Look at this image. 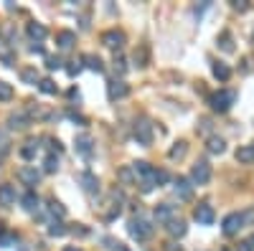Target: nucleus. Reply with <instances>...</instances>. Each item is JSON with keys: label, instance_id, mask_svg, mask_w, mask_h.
<instances>
[{"label": "nucleus", "instance_id": "17", "mask_svg": "<svg viewBox=\"0 0 254 251\" xmlns=\"http://www.w3.org/2000/svg\"><path fill=\"white\" fill-rule=\"evenodd\" d=\"M28 36H31L33 43H41L43 38L49 36V31H46V26H43V23H28Z\"/></svg>", "mask_w": 254, "mask_h": 251}, {"label": "nucleus", "instance_id": "49", "mask_svg": "<svg viewBox=\"0 0 254 251\" xmlns=\"http://www.w3.org/2000/svg\"><path fill=\"white\" fill-rule=\"evenodd\" d=\"M221 251H231V249H221Z\"/></svg>", "mask_w": 254, "mask_h": 251}, {"label": "nucleus", "instance_id": "45", "mask_svg": "<svg viewBox=\"0 0 254 251\" xmlns=\"http://www.w3.org/2000/svg\"><path fill=\"white\" fill-rule=\"evenodd\" d=\"M208 130H211V122H208V119H201V132H208Z\"/></svg>", "mask_w": 254, "mask_h": 251}, {"label": "nucleus", "instance_id": "12", "mask_svg": "<svg viewBox=\"0 0 254 251\" xmlns=\"http://www.w3.org/2000/svg\"><path fill=\"white\" fill-rule=\"evenodd\" d=\"M175 205H170V203H160V205H155V221L158 223H165L168 226L173 218H175Z\"/></svg>", "mask_w": 254, "mask_h": 251}, {"label": "nucleus", "instance_id": "43", "mask_svg": "<svg viewBox=\"0 0 254 251\" xmlns=\"http://www.w3.org/2000/svg\"><path fill=\"white\" fill-rule=\"evenodd\" d=\"M241 216H244V223H254V211H244Z\"/></svg>", "mask_w": 254, "mask_h": 251}, {"label": "nucleus", "instance_id": "15", "mask_svg": "<svg viewBox=\"0 0 254 251\" xmlns=\"http://www.w3.org/2000/svg\"><path fill=\"white\" fill-rule=\"evenodd\" d=\"M38 150H41V140L31 137V140H26L23 147H20V157H23V160H33V157L38 155Z\"/></svg>", "mask_w": 254, "mask_h": 251}, {"label": "nucleus", "instance_id": "20", "mask_svg": "<svg viewBox=\"0 0 254 251\" xmlns=\"http://www.w3.org/2000/svg\"><path fill=\"white\" fill-rule=\"evenodd\" d=\"M16 203V188L10 185V183H3V185H0V205H13Z\"/></svg>", "mask_w": 254, "mask_h": 251}, {"label": "nucleus", "instance_id": "4", "mask_svg": "<svg viewBox=\"0 0 254 251\" xmlns=\"http://www.w3.org/2000/svg\"><path fill=\"white\" fill-rule=\"evenodd\" d=\"M241 228H244V216H241V213H229L224 218V223H221L224 236H237Z\"/></svg>", "mask_w": 254, "mask_h": 251}, {"label": "nucleus", "instance_id": "48", "mask_svg": "<svg viewBox=\"0 0 254 251\" xmlns=\"http://www.w3.org/2000/svg\"><path fill=\"white\" fill-rule=\"evenodd\" d=\"M5 234V228H3V223H0V236H3Z\"/></svg>", "mask_w": 254, "mask_h": 251}, {"label": "nucleus", "instance_id": "31", "mask_svg": "<svg viewBox=\"0 0 254 251\" xmlns=\"http://www.w3.org/2000/svg\"><path fill=\"white\" fill-rule=\"evenodd\" d=\"M38 89L43 91V94H56V84H53V79H41Z\"/></svg>", "mask_w": 254, "mask_h": 251}, {"label": "nucleus", "instance_id": "36", "mask_svg": "<svg viewBox=\"0 0 254 251\" xmlns=\"http://www.w3.org/2000/svg\"><path fill=\"white\" fill-rule=\"evenodd\" d=\"M152 183H155V185L168 183V173H165V170H155V178H152Z\"/></svg>", "mask_w": 254, "mask_h": 251}, {"label": "nucleus", "instance_id": "32", "mask_svg": "<svg viewBox=\"0 0 254 251\" xmlns=\"http://www.w3.org/2000/svg\"><path fill=\"white\" fill-rule=\"evenodd\" d=\"M66 234V226L61 223V221H51V226H49V236H64Z\"/></svg>", "mask_w": 254, "mask_h": 251}, {"label": "nucleus", "instance_id": "40", "mask_svg": "<svg viewBox=\"0 0 254 251\" xmlns=\"http://www.w3.org/2000/svg\"><path fill=\"white\" fill-rule=\"evenodd\" d=\"M231 8H234V10H241V13H244V10L249 8V3H247V0H234V3H231Z\"/></svg>", "mask_w": 254, "mask_h": 251}, {"label": "nucleus", "instance_id": "1", "mask_svg": "<svg viewBox=\"0 0 254 251\" xmlns=\"http://www.w3.org/2000/svg\"><path fill=\"white\" fill-rule=\"evenodd\" d=\"M234 101H237V91H231V89H219L208 97V104H211L214 112H229Z\"/></svg>", "mask_w": 254, "mask_h": 251}, {"label": "nucleus", "instance_id": "47", "mask_svg": "<svg viewBox=\"0 0 254 251\" xmlns=\"http://www.w3.org/2000/svg\"><path fill=\"white\" fill-rule=\"evenodd\" d=\"M247 241H249V246H252V249H254V234H252V236H249V238H247Z\"/></svg>", "mask_w": 254, "mask_h": 251}, {"label": "nucleus", "instance_id": "3", "mask_svg": "<svg viewBox=\"0 0 254 251\" xmlns=\"http://www.w3.org/2000/svg\"><path fill=\"white\" fill-rule=\"evenodd\" d=\"M211 180V165L206 160H198V163L191 167V183L193 185H206Z\"/></svg>", "mask_w": 254, "mask_h": 251}, {"label": "nucleus", "instance_id": "22", "mask_svg": "<svg viewBox=\"0 0 254 251\" xmlns=\"http://www.w3.org/2000/svg\"><path fill=\"white\" fill-rule=\"evenodd\" d=\"M82 64L89 68V71H97V74H102L104 71V64H102V59L99 56H94V53H86L84 59H82Z\"/></svg>", "mask_w": 254, "mask_h": 251}, {"label": "nucleus", "instance_id": "18", "mask_svg": "<svg viewBox=\"0 0 254 251\" xmlns=\"http://www.w3.org/2000/svg\"><path fill=\"white\" fill-rule=\"evenodd\" d=\"M165 231H168L173 238H181V236H186V231H188V226H186V221H183V218H173L168 226H165Z\"/></svg>", "mask_w": 254, "mask_h": 251}, {"label": "nucleus", "instance_id": "39", "mask_svg": "<svg viewBox=\"0 0 254 251\" xmlns=\"http://www.w3.org/2000/svg\"><path fill=\"white\" fill-rule=\"evenodd\" d=\"M66 71H69V76H76V74L82 71V61H71V66L66 68Z\"/></svg>", "mask_w": 254, "mask_h": 251}, {"label": "nucleus", "instance_id": "2", "mask_svg": "<svg viewBox=\"0 0 254 251\" xmlns=\"http://www.w3.org/2000/svg\"><path fill=\"white\" fill-rule=\"evenodd\" d=\"M127 231H130V236L135 238V241H148V238L152 236V231L155 228L150 226V221H145L142 216H135V218H130V223H127Z\"/></svg>", "mask_w": 254, "mask_h": 251}, {"label": "nucleus", "instance_id": "38", "mask_svg": "<svg viewBox=\"0 0 254 251\" xmlns=\"http://www.w3.org/2000/svg\"><path fill=\"white\" fill-rule=\"evenodd\" d=\"M8 147H10V140H8V134L0 130V152H8Z\"/></svg>", "mask_w": 254, "mask_h": 251}, {"label": "nucleus", "instance_id": "44", "mask_svg": "<svg viewBox=\"0 0 254 251\" xmlns=\"http://www.w3.org/2000/svg\"><path fill=\"white\" fill-rule=\"evenodd\" d=\"M237 251H254V249H252V246H249V241H241V244H239V249H237Z\"/></svg>", "mask_w": 254, "mask_h": 251}, {"label": "nucleus", "instance_id": "27", "mask_svg": "<svg viewBox=\"0 0 254 251\" xmlns=\"http://www.w3.org/2000/svg\"><path fill=\"white\" fill-rule=\"evenodd\" d=\"M49 213L53 216V218H59V221H61L64 216H66V208H64L59 201H53V198H51V201H49Z\"/></svg>", "mask_w": 254, "mask_h": 251}, {"label": "nucleus", "instance_id": "41", "mask_svg": "<svg viewBox=\"0 0 254 251\" xmlns=\"http://www.w3.org/2000/svg\"><path fill=\"white\" fill-rule=\"evenodd\" d=\"M46 66H49V68H61V59H56V56H49V59H46Z\"/></svg>", "mask_w": 254, "mask_h": 251}, {"label": "nucleus", "instance_id": "37", "mask_svg": "<svg viewBox=\"0 0 254 251\" xmlns=\"http://www.w3.org/2000/svg\"><path fill=\"white\" fill-rule=\"evenodd\" d=\"M115 71L122 76L125 71H127V66H125V59H119V56H115Z\"/></svg>", "mask_w": 254, "mask_h": 251}, {"label": "nucleus", "instance_id": "34", "mask_svg": "<svg viewBox=\"0 0 254 251\" xmlns=\"http://www.w3.org/2000/svg\"><path fill=\"white\" fill-rule=\"evenodd\" d=\"M135 61H137V66H145V61H148V49L142 46L140 51H135Z\"/></svg>", "mask_w": 254, "mask_h": 251}, {"label": "nucleus", "instance_id": "10", "mask_svg": "<svg viewBox=\"0 0 254 251\" xmlns=\"http://www.w3.org/2000/svg\"><path fill=\"white\" fill-rule=\"evenodd\" d=\"M130 94V86L122 82V79H112V82L107 84V97L112 99V101H117V99H125Z\"/></svg>", "mask_w": 254, "mask_h": 251}, {"label": "nucleus", "instance_id": "11", "mask_svg": "<svg viewBox=\"0 0 254 251\" xmlns=\"http://www.w3.org/2000/svg\"><path fill=\"white\" fill-rule=\"evenodd\" d=\"M74 150H76V155H82V157L89 160L92 152H94V140H92L89 134H79V137L74 140Z\"/></svg>", "mask_w": 254, "mask_h": 251}, {"label": "nucleus", "instance_id": "16", "mask_svg": "<svg viewBox=\"0 0 254 251\" xmlns=\"http://www.w3.org/2000/svg\"><path fill=\"white\" fill-rule=\"evenodd\" d=\"M74 43H76V33L74 31H59L56 33V46L61 51H69Z\"/></svg>", "mask_w": 254, "mask_h": 251}, {"label": "nucleus", "instance_id": "42", "mask_svg": "<svg viewBox=\"0 0 254 251\" xmlns=\"http://www.w3.org/2000/svg\"><path fill=\"white\" fill-rule=\"evenodd\" d=\"M0 61H3L5 66H13L16 59H13V53H5V51H3V53H0Z\"/></svg>", "mask_w": 254, "mask_h": 251}, {"label": "nucleus", "instance_id": "46", "mask_svg": "<svg viewBox=\"0 0 254 251\" xmlns=\"http://www.w3.org/2000/svg\"><path fill=\"white\" fill-rule=\"evenodd\" d=\"M64 251H82V249H79V246H66Z\"/></svg>", "mask_w": 254, "mask_h": 251}, {"label": "nucleus", "instance_id": "8", "mask_svg": "<svg viewBox=\"0 0 254 251\" xmlns=\"http://www.w3.org/2000/svg\"><path fill=\"white\" fill-rule=\"evenodd\" d=\"M28 127H31V114L26 109L8 114V130H28Z\"/></svg>", "mask_w": 254, "mask_h": 251}, {"label": "nucleus", "instance_id": "5", "mask_svg": "<svg viewBox=\"0 0 254 251\" xmlns=\"http://www.w3.org/2000/svg\"><path fill=\"white\" fill-rule=\"evenodd\" d=\"M132 134H135V140L140 145H150L152 142V124L148 119H137L135 127H132Z\"/></svg>", "mask_w": 254, "mask_h": 251}, {"label": "nucleus", "instance_id": "35", "mask_svg": "<svg viewBox=\"0 0 254 251\" xmlns=\"http://www.w3.org/2000/svg\"><path fill=\"white\" fill-rule=\"evenodd\" d=\"M16 241H18V238H16L13 234H3V236H0V249H5V246L16 244Z\"/></svg>", "mask_w": 254, "mask_h": 251}, {"label": "nucleus", "instance_id": "21", "mask_svg": "<svg viewBox=\"0 0 254 251\" xmlns=\"http://www.w3.org/2000/svg\"><path fill=\"white\" fill-rule=\"evenodd\" d=\"M211 71H214V76L219 79V82H229V79H231V68L224 61H214L211 64Z\"/></svg>", "mask_w": 254, "mask_h": 251}, {"label": "nucleus", "instance_id": "6", "mask_svg": "<svg viewBox=\"0 0 254 251\" xmlns=\"http://www.w3.org/2000/svg\"><path fill=\"white\" fill-rule=\"evenodd\" d=\"M79 185L82 190L86 193V196H99V178L94 173H89V170H84V173H79Z\"/></svg>", "mask_w": 254, "mask_h": 251}, {"label": "nucleus", "instance_id": "29", "mask_svg": "<svg viewBox=\"0 0 254 251\" xmlns=\"http://www.w3.org/2000/svg\"><path fill=\"white\" fill-rule=\"evenodd\" d=\"M186 150H188V145H186V140H178L175 142V147H170V160H181L183 155H186Z\"/></svg>", "mask_w": 254, "mask_h": 251}, {"label": "nucleus", "instance_id": "24", "mask_svg": "<svg viewBox=\"0 0 254 251\" xmlns=\"http://www.w3.org/2000/svg\"><path fill=\"white\" fill-rule=\"evenodd\" d=\"M206 150L211 152V155H221L224 150H226V142L221 140V137H208V142H206Z\"/></svg>", "mask_w": 254, "mask_h": 251}, {"label": "nucleus", "instance_id": "33", "mask_svg": "<svg viewBox=\"0 0 254 251\" xmlns=\"http://www.w3.org/2000/svg\"><path fill=\"white\" fill-rule=\"evenodd\" d=\"M117 178L122 180V183H132V180H137V178H135V173H132V167H122V170L117 173Z\"/></svg>", "mask_w": 254, "mask_h": 251}, {"label": "nucleus", "instance_id": "14", "mask_svg": "<svg viewBox=\"0 0 254 251\" xmlns=\"http://www.w3.org/2000/svg\"><path fill=\"white\" fill-rule=\"evenodd\" d=\"M175 185V193H178V198L181 201H191V196H193V185H191V178H178L173 183Z\"/></svg>", "mask_w": 254, "mask_h": 251}, {"label": "nucleus", "instance_id": "25", "mask_svg": "<svg viewBox=\"0 0 254 251\" xmlns=\"http://www.w3.org/2000/svg\"><path fill=\"white\" fill-rule=\"evenodd\" d=\"M59 170V155H46V160H43V173H56Z\"/></svg>", "mask_w": 254, "mask_h": 251}, {"label": "nucleus", "instance_id": "28", "mask_svg": "<svg viewBox=\"0 0 254 251\" xmlns=\"http://www.w3.org/2000/svg\"><path fill=\"white\" fill-rule=\"evenodd\" d=\"M20 79H23V84H38L41 82L36 68H23V71H20Z\"/></svg>", "mask_w": 254, "mask_h": 251}, {"label": "nucleus", "instance_id": "23", "mask_svg": "<svg viewBox=\"0 0 254 251\" xmlns=\"http://www.w3.org/2000/svg\"><path fill=\"white\" fill-rule=\"evenodd\" d=\"M237 160L244 165H252L254 163V145H241L237 150Z\"/></svg>", "mask_w": 254, "mask_h": 251}, {"label": "nucleus", "instance_id": "19", "mask_svg": "<svg viewBox=\"0 0 254 251\" xmlns=\"http://www.w3.org/2000/svg\"><path fill=\"white\" fill-rule=\"evenodd\" d=\"M20 203H23V208L28 211V213H38L41 211V201H38V196L33 190H28L23 198H20Z\"/></svg>", "mask_w": 254, "mask_h": 251}, {"label": "nucleus", "instance_id": "9", "mask_svg": "<svg viewBox=\"0 0 254 251\" xmlns=\"http://www.w3.org/2000/svg\"><path fill=\"white\" fill-rule=\"evenodd\" d=\"M125 33L122 31H117V28H112V31H104L102 33V43L107 46V49H112V51H117V49H122L125 46Z\"/></svg>", "mask_w": 254, "mask_h": 251}, {"label": "nucleus", "instance_id": "7", "mask_svg": "<svg viewBox=\"0 0 254 251\" xmlns=\"http://www.w3.org/2000/svg\"><path fill=\"white\" fill-rule=\"evenodd\" d=\"M193 218L201 223V226H211V223L216 221L214 205H208V203H198L196 208H193Z\"/></svg>", "mask_w": 254, "mask_h": 251}, {"label": "nucleus", "instance_id": "26", "mask_svg": "<svg viewBox=\"0 0 254 251\" xmlns=\"http://www.w3.org/2000/svg\"><path fill=\"white\" fill-rule=\"evenodd\" d=\"M219 46H221V51H226V53L234 51V38H231L229 31H224L221 36H219Z\"/></svg>", "mask_w": 254, "mask_h": 251}, {"label": "nucleus", "instance_id": "13", "mask_svg": "<svg viewBox=\"0 0 254 251\" xmlns=\"http://www.w3.org/2000/svg\"><path fill=\"white\" fill-rule=\"evenodd\" d=\"M18 178L23 180L26 185H31V188H33V185H38V180H41V173H38V170L33 167V165H23V167L18 170Z\"/></svg>", "mask_w": 254, "mask_h": 251}, {"label": "nucleus", "instance_id": "30", "mask_svg": "<svg viewBox=\"0 0 254 251\" xmlns=\"http://www.w3.org/2000/svg\"><path fill=\"white\" fill-rule=\"evenodd\" d=\"M10 99H13V86L0 79V101H10Z\"/></svg>", "mask_w": 254, "mask_h": 251}]
</instances>
